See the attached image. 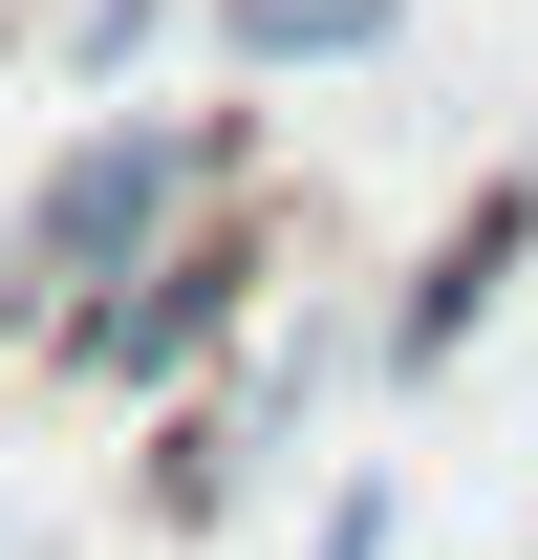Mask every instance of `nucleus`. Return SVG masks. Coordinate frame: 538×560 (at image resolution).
<instances>
[{
	"instance_id": "obj_1",
	"label": "nucleus",
	"mask_w": 538,
	"mask_h": 560,
	"mask_svg": "<svg viewBox=\"0 0 538 560\" xmlns=\"http://www.w3.org/2000/svg\"><path fill=\"white\" fill-rule=\"evenodd\" d=\"M259 195V108H86L44 173H22V215H0V324L22 346H66L108 280H151L195 215Z\"/></svg>"
},
{
	"instance_id": "obj_2",
	"label": "nucleus",
	"mask_w": 538,
	"mask_h": 560,
	"mask_svg": "<svg viewBox=\"0 0 538 560\" xmlns=\"http://www.w3.org/2000/svg\"><path fill=\"white\" fill-rule=\"evenodd\" d=\"M259 302H280V215L237 195V215H195L151 280H108L44 366H66V388H108V410H173V388H215V366L259 346Z\"/></svg>"
},
{
	"instance_id": "obj_3",
	"label": "nucleus",
	"mask_w": 538,
	"mask_h": 560,
	"mask_svg": "<svg viewBox=\"0 0 538 560\" xmlns=\"http://www.w3.org/2000/svg\"><path fill=\"white\" fill-rule=\"evenodd\" d=\"M517 259H538V173H495V195H453V215H431V259H409V302L366 324V366H388V388H431V366H453L473 324L517 302Z\"/></svg>"
},
{
	"instance_id": "obj_4",
	"label": "nucleus",
	"mask_w": 538,
	"mask_h": 560,
	"mask_svg": "<svg viewBox=\"0 0 538 560\" xmlns=\"http://www.w3.org/2000/svg\"><path fill=\"white\" fill-rule=\"evenodd\" d=\"M409 0H215V66L237 86H302V66H388Z\"/></svg>"
},
{
	"instance_id": "obj_5",
	"label": "nucleus",
	"mask_w": 538,
	"mask_h": 560,
	"mask_svg": "<svg viewBox=\"0 0 538 560\" xmlns=\"http://www.w3.org/2000/svg\"><path fill=\"white\" fill-rule=\"evenodd\" d=\"M151 44H173V0H86V22H66V66H86V86H130Z\"/></svg>"
},
{
	"instance_id": "obj_6",
	"label": "nucleus",
	"mask_w": 538,
	"mask_h": 560,
	"mask_svg": "<svg viewBox=\"0 0 538 560\" xmlns=\"http://www.w3.org/2000/svg\"><path fill=\"white\" fill-rule=\"evenodd\" d=\"M388 539H409V495H388V475H344V495H324V539H302V560H388Z\"/></svg>"
}]
</instances>
